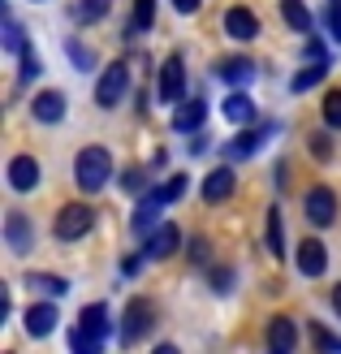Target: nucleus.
Returning <instances> with one entry per match:
<instances>
[{
    "instance_id": "1",
    "label": "nucleus",
    "mask_w": 341,
    "mask_h": 354,
    "mask_svg": "<svg viewBox=\"0 0 341 354\" xmlns=\"http://www.w3.org/2000/svg\"><path fill=\"white\" fill-rule=\"evenodd\" d=\"M74 177H78V186L86 194H100L104 186L113 182V156H109V147H82L78 160H74Z\"/></svg>"
},
{
    "instance_id": "2",
    "label": "nucleus",
    "mask_w": 341,
    "mask_h": 354,
    "mask_svg": "<svg viewBox=\"0 0 341 354\" xmlns=\"http://www.w3.org/2000/svg\"><path fill=\"white\" fill-rule=\"evenodd\" d=\"M125 86H130V65H125V61L104 65V74L95 82V104H100V109H113V104H121Z\"/></svg>"
},
{
    "instance_id": "3",
    "label": "nucleus",
    "mask_w": 341,
    "mask_h": 354,
    "mask_svg": "<svg viewBox=\"0 0 341 354\" xmlns=\"http://www.w3.org/2000/svg\"><path fill=\"white\" fill-rule=\"evenodd\" d=\"M151 324H156V307L147 303V298H130L125 303V324H121V342L125 346H134V342H142L151 333Z\"/></svg>"
},
{
    "instance_id": "4",
    "label": "nucleus",
    "mask_w": 341,
    "mask_h": 354,
    "mask_svg": "<svg viewBox=\"0 0 341 354\" xmlns=\"http://www.w3.org/2000/svg\"><path fill=\"white\" fill-rule=\"evenodd\" d=\"M91 225H95V212L86 203H69V207L57 212V238L61 242H74L82 234H91Z\"/></svg>"
},
{
    "instance_id": "5",
    "label": "nucleus",
    "mask_w": 341,
    "mask_h": 354,
    "mask_svg": "<svg viewBox=\"0 0 341 354\" xmlns=\"http://www.w3.org/2000/svg\"><path fill=\"white\" fill-rule=\"evenodd\" d=\"M302 212H307V221L315 229H329L337 221V194L329 186H311L307 190V199H302Z\"/></svg>"
},
{
    "instance_id": "6",
    "label": "nucleus",
    "mask_w": 341,
    "mask_h": 354,
    "mask_svg": "<svg viewBox=\"0 0 341 354\" xmlns=\"http://www.w3.org/2000/svg\"><path fill=\"white\" fill-rule=\"evenodd\" d=\"M160 104H177L186 95V65H182V57H169L165 65H160Z\"/></svg>"
},
{
    "instance_id": "7",
    "label": "nucleus",
    "mask_w": 341,
    "mask_h": 354,
    "mask_svg": "<svg viewBox=\"0 0 341 354\" xmlns=\"http://www.w3.org/2000/svg\"><path fill=\"white\" fill-rule=\"evenodd\" d=\"M78 328H82L95 346H104V342H109V333H113V315H109V307H104V303H86V307L78 311Z\"/></svg>"
},
{
    "instance_id": "8",
    "label": "nucleus",
    "mask_w": 341,
    "mask_h": 354,
    "mask_svg": "<svg viewBox=\"0 0 341 354\" xmlns=\"http://www.w3.org/2000/svg\"><path fill=\"white\" fill-rule=\"evenodd\" d=\"M39 177H44V169H39V160H35V156H13V160H9V186H13L17 194L35 190V186H39Z\"/></svg>"
},
{
    "instance_id": "9",
    "label": "nucleus",
    "mask_w": 341,
    "mask_h": 354,
    "mask_svg": "<svg viewBox=\"0 0 341 354\" xmlns=\"http://www.w3.org/2000/svg\"><path fill=\"white\" fill-rule=\"evenodd\" d=\"M5 242H9L13 255H26L35 246V229L26 221V212H9V216H5Z\"/></svg>"
},
{
    "instance_id": "10",
    "label": "nucleus",
    "mask_w": 341,
    "mask_h": 354,
    "mask_svg": "<svg viewBox=\"0 0 341 354\" xmlns=\"http://www.w3.org/2000/svg\"><path fill=\"white\" fill-rule=\"evenodd\" d=\"M160 207H165V199H160V190H147L138 199V207H134V216H130V225H134V234H142L147 238L151 229L160 225Z\"/></svg>"
},
{
    "instance_id": "11",
    "label": "nucleus",
    "mask_w": 341,
    "mask_h": 354,
    "mask_svg": "<svg viewBox=\"0 0 341 354\" xmlns=\"http://www.w3.org/2000/svg\"><path fill=\"white\" fill-rule=\"evenodd\" d=\"M294 263H298V272H302V277H320V272L329 268V246H324V242H315V238H307V242L298 246Z\"/></svg>"
},
{
    "instance_id": "12",
    "label": "nucleus",
    "mask_w": 341,
    "mask_h": 354,
    "mask_svg": "<svg viewBox=\"0 0 341 354\" xmlns=\"http://www.w3.org/2000/svg\"><path fill=\"white\" fill-rule=\"evenodd\" d=\"M182 246V229L177 225H156L147 234V259H169Z\"/></svg>"
},
{
    "instance_id": "13",
    "label": "nucleus",
    "mask_w": 341,
    "mask_h": 354,
    "mask_svg": "<svg viewBox=\"0 0 341 354\" xmlns=\"http://www.w3.org/2000/svg\"><path fill=\"white\" fill-rule=\"evenodd\" d=\"M225 30H229V39L246 44V39H255V35H259V17L250 13V9H229L225 13Z\"/></svg>"
},
{
    "instance_id": "14",
    "label": "nucleus",
    "mask_w": 341,
    "mask_h": 354,
    "mask_svg": "<svg viewBox=\"0 0 341 354\" xmlns=\"http://www.w3.org/2000/svg\"><path fill=\"white\" fill-rule=\"evenodd\" d=\"M30 113H35V121H44V126H57L65 117V95L61 91H39L30 104Z\"/></svg>"
},
{
    "instance_id": "15",
    "label": "nucleus",
    "mask_w": 341,
    "mask_h": 354,
    "mask_svg": "<svg viewBox=\"0 0 341 354\" xmlns=\"http://www.w3.org/2000/svg\"><path fill=\"white\" fill-rule=\"evenodd\" d=\"M57 320H61V315H57L52 303H30L26 307V333H30V337H48V333L57 328Z\"/></svg>"
},
{
    "instance_id": "16",
    "label": "nucleus",
    "mask_w": 341,
    "mask_h": 354,
    "mask_svg": "<svg viewBox=\"0 0 341 354\" xmlns=\"http://www.w3.org/2000/svg\"><path fill=\"white\" fill-rule=\"evenodd\" d=\"M233 169H212L208 173V182H203V203H225L229 194H233Z\"/></svg>"
},
{
    "instance_id": "17",
    "label": "nucleus",
    "mask_w": 341,
    "mask_h": 354,
    "mask_svg": "<svg viewBox=\"0 0 341 354\" xmlns=\"http://www.w3.org/2000/svg\"><path fill=\"white\" fill-rule=\"evenodd\" d=\"M298 346V333L294 324L285 320V315H273V324H268V350H277V354H290Z\"/></svg>"
},
{
    "instance_id": "18",
    "label": "nucleus",
    "mask_w": 341,
    "mask_h": 354,
    "mask_svg": "<svg viewBox=\"0 0 341 354\" xmlns=\"http://www.w3.org/2000/svg\"><path fill=\"white\" fill-rule=\"evenodd\" d=\"M203 117H208V100H190V104H182V109H177L173 130H177V134H194V130L203 126Z\"/></svg>"
},
{
    "instance_id": "19",
    "label": "nucleus",
    "mask_w": 341,
    "mask_h": 354,
    "mask_svg": "<svg viewBox=\"0 0 341 354\" xmlns=\"http://www.w3.org/2000/svg\"><path fill=\"white\" fill-rule=\"evenodd\" d=\"M268 134H273V126H264V130H242V134L225 147V151H229V160H246V156H255Z\"/></svg>"
},
{
    "instance_id": "20",
    "label": "nucleus",
    "mask_w": 341,
    "mask_h": 354,
    "mask_svg": "<svg viewBox=\"0 0 341 354\" xmlns=\"http://www.w3.org/2000/svg\"><path fill=\"white\" fill-rule=\"evenodd\" d=\"M250 74H255V65H250L246 57H225V61H216V78H225V82H250Z\"/></svg>"
},
{
    "instance_id": "21",
    "label": "nucleus",
    "mask_w": 341,
    "mask_h": 354,
    "mask_svg": "<svg viewBox=\"0 0 341 354\" xmlns=\"http://www.w3.org/2000/svg\"><path fill=\"white\" fill-rule=\"evenodd\" d=\"M225 117L238 121V126H250V121H255V100L250 95H229L225 100Z\"/></svg>"
},
{
    "instance_id": "22",
    "label": "nucleus",
    "mask_w": 341,
    "mask_h": 354,
    "mask_svg": "<svg viewBox=\"0 0 341 354\" xmlns=\"http://www.w3.org/2000/svg\"><path fill=\"white\" fill-rule=\"evenodd\" d=\"M281 13H285V22H290L294 30L311 35V9L302 5V0H281Z\"/></svg>"
},
{
    "instance_id": "23",
    "label": "nucleus",
    "mask_w": 341,
    "mask_h": 354,
    "mask_svg": "<svg viewBox=\"0 0 341 354\" xmlns=\"http://www.w3.org/2000/svg\"><path fill=\"white\" fill-rule=\"evenodd\" d=\"M268 251L277 259L285 255V225H281V207H268Z\"/></svg>"
},
{
    "instance_id": "24",
    "label": "nucleus",
    "mask_w": 341,
    "mask_h": 354,
    "mask_svg": "<svg viewBox=\"0 0 341 354\" xmlns=\"http://www.w3.org/2000/svg\"><path fill=\"white\" fill-rule=\"evenodd\" d=\"M26 286H30V290H44V294H52V298H57V294H69V281H65V277H52V272H30Z\"/></svg>"
},
{
    "instance_id": "25",
    "label": "nucleus",
    "mask_w": 341,
    "mask_h": 354,
    "mask_svg": "<svg viewBox=\"0 0 341 354\" xmlns=\"http://www.w3.org/2000/svg\"><path fill=\"white\" fill-rule=\"evenodd\" d=\"M315 82H324V61H315V65H307V69H298L294 82H290V91H294V95H302V91H311Z\"/></svg>"
},
{
    "instance_id": "26",
    "label": "nucleus",
    "mask_w": 341,
    "mask_h": 354,
    "mask_svg": "<svg viewBox=\"0 0 341 354\" xmlns=\"http://www.w3.org/2000/svg\"><path fill=\"white\" fill-rule=\"evenodd\" d=\"M109 5H113V0H78L74 17H78V22H100V17L109 13Z\"/></svg>"
},
{
    "instance_id": "27",
    "label": "nucleus",
    "mask_w": 341,
    "mask_h": 354,
    "mask_svg": "<svg viewBox=\"0 0 341 354\" xmlns=\"http://www.w3.org/2000/svg\"><path fill=\"white\" fill-rule=\"evenodd\" d=\"M65 52H69V61H74L78 69H95V52L86 48L82 39H69V44H65Z\"/></svg>"
},
{
    "instance_id": "28",
    "label": "nucleus",
    "mask_w": 341,
    "mask_h": 354,
    "mask_svg": "<svg viewBox=\"0 0 341 354\" xmlns=\"http://www.w3.org/2000/svg\"><path fill=\"white\" fill-rule=\"evenodd\" d=\"M156 22V0H134V22L130 30H147Z\"/></svg>"
},
{
    "instance_id": "29",
    "label": "nucleus",
    "mask_w": 341,
    "mask_h": 354,
    "mask_svg": "<svg viewBox=\"0 0 341 354\" xmlns=\"http://www.w3.org/2000/svg\"><path fill=\"white\" fill-rule=\"evenodd\" d=\"M320 113H324V126H329V130H341V91H329V95H324V109H320Z\"/></svg>"
},
{
    "instance_id": "30",
    "label": "nucleus",
    "mask_w": 341,
    "mask_h": 354,
    "mask_svg": "<svg viewBox=\"0 0 341 354\" xmlns=\"http://www.w3.org/2000/svg\"><path fill=\"white\" fill-rule=\"evenodd\" d=\"M186 182H190L186 173H173L169 182L160 186V199H165V203H177V199H182V194H186Z\"/></svg>"
},
{
    "instance_id": "31",
    "label": "nucleus",
    "mask_w": 341,
    "mask_h": 354,
    "mask_svg": "<svg viewBox=\"0 0 341 354\" xmlns=\"http://www.w3.org/2000/svg\"><path fill=\"white\" fill-rule=\"evenodd\" d=\"M5 48H9V52H17V57L26 52V35H22V26H17L13 17H5Z\"/></svg>"
},
{
    "instance_id": "32",
    "label": "nucleus",
    "mask_w": 341,
    "mask_h": 354,
    "mask_svg": "<svg viewBox=\"0 0 341 354\" xmlns=\"http://www.w3.org/2000/svg\"><path fill=\"white\" fill-rule=\"evenodd\" d=\"M39 69H44V65H39V57H35V52L26 48V52H22V74H17V82H30V78H39Z\"/></svg>"
},
{
    "instance_id": "33",
    "label": "nucleus",
    "mask_w": 341,
    "mask_h": 354,
    "mask_svg": "<svg viewBox=\"0 0 341 354\" xmlns=\"http://www.w3.org/2000/svg\"><path fill=\"white\" fill-rule=\"evenodd\" d=\"M311 151H315V160H329L333 156V143H329V134H311V143H307Z\"/></svg>"
},
{
    "instance_id": "34",
    "label": "nucleus",
    "mask_w": 341,
    "mask_h": 354,
    "mask_svg": "<svg viewBox=\"0 0 341 354\" xmlns=\"http://www.w3.org/2000/svg\"><path fill=\"white\" fill-rule=\"evenodd\" d=\"M121 186L130 190V194H138V190H142V169H138V165H134V169H125V173H121Z\"/></svg>"
},
{
    "instance_id": "35",
    "label": "nucleus",
    "mask_w": 341,
    "mask_h": 354,
    "mask_svg": "<svg viewBox=\"0 0 341 354\" xmlns=\"http://www.w3.org/2000/svg\"><path fill=\"white\" fill-rule=\"evenodd\" d=\"M311 337H315V346H324V350H341V337H333V333H324L320 324H311Z\"/></svg>"
},
{
    "instance_id": "36",
    "label": "nucleus",
    "mask_w": 341,
    "mask_h": 354,
    "mask_svg": "<svg viewBox=\"0 0 341 354\" xmlns=\"http://www.w3.org/2000/svg\"><path fill=\"white\" fill-rule=\"evenodd\" d=\"M302 61H307V65H315V61H324V44H320L315 35H311V44H302Z\"/></svg>"
},
{
    "instance_id": "37",
    "label": "nucleus",
    "mask_w": 341,
    "mask_h": 354,
    "mask_svg": "<svg viewBox=\"0 0 341 354\" xmlns=\"http://www.w3.org/2000/svg\"><path fill=\"white\" fill-rule=\"evenodd\" d=\"M329 26H333V39L341 44V0H333V9H329Z\"/></svg>"
},
{
    "instance_id": "38",
    "label": "nucleus",
    "mask_w": 341,
    "mask_h": 354,
    "mask_svg": "<svg viewBox=\"0 0 341 354\" xmlns=\"http://www.w3.org/2000/svg\"><path fill=\"white\" fill-rule=\"evenodd\" d=\"M212 286H216V290L225 294V290L233 286V272H229V268H216V272H212Z\"/></svg>"
},
{
    "instance_id": "39",
    "label": "nucleus",
    "mask_w": 341,
    "mask_h": 354,
    "mask_svg": "<svg viewBox=\"0 0 341 354\" xmlns=\"http://www.w3.org/2000/svg\"><path fill=\"white\" fill-rule=\"evenodd\" d=\"M190 255H194V263H203L208 259V238H190Z\"/></svg>"
},
{
    "instance_id": "40",
    "label": "nucleus",
    "mask_w": 341,
    "mask_h": 354,
    "mask_svg": "<svg viewBox=\"0 0 341 354\" xmlns=\"http://www.w3.org/2000/svg\"><path fill=\"white\" fill-rule=\"evenodd\" d=\"M121 272H125V277H138V272H142V259H138V255H130V259L121 263Z\"/></svg>"
},
{
    "instance_id": "41",
    "label": "nucleus",
    "mask_w": 341,
    "mask_h": 354,
    "mask_svg": "<svg viewBox=\"0 0 341 354\" xmlns=\"http://www.w3.org/2000/svg\"><path fill=\"white\" fill-rule=\"evenodd\" d=\"M173 9L177 13H194V9H199V0H173Z\"/></svg>"
},
{
    "instance_id": "42",
    "label": "nucleus",
    "mask_w": 341,
    "mask_h": 354,
    "mask_svg": "<svg viewBox=\"0 0 341 354\" xmlns=\"http://www.w3.org/2000/svg\"><path fill=\"white\" fill-rule=\"evenodd\" d=\"M333 311H337V315H341V286H337V290H333Z\"/></svg>"
}]
</instances>
